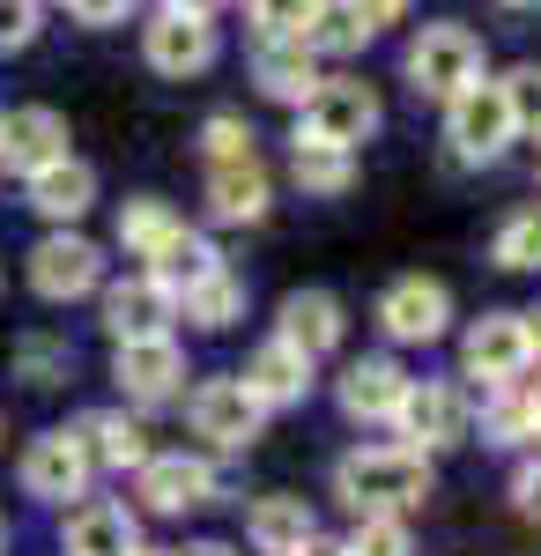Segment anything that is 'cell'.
Here are the masks:
<instances>
[{"label": "cell", "mask_w": 541, "mask_h": 556, "mask_svg": "<svg viewBox=\"0 0 541 556\" xmlns=\"http://www.w3.org/2000/svg\"><path fill=\"white\" fill-rule=\"evenodd\" d=\"M89 453L75 430H38L30 445H23V490L45 497V505H67V497H89Z\"/></svg>", "instance_id": "obj_10"}, {"label": "cell", "mask_w": 541, "mask_h": 556, "mask_svg": "<svg viewBox=\"0 0 541 556\" xmlns=\"http://www.w3.org/2000/svg\"><path fill=\"white\" fill-rule=\"evenodd\" d=\"M372 38H378V30L364 23V15H349L341 0H327V8L312 15V30H304V45H312L319 60H349V52H364Z\"/></svg>", "instance_id": "obj_30"}, {"label": "cell", "mask_w": 541, "mask_h": 556, "mask_svg": "<svg viewBox=\"0 0 541 556\" xmlns=\"http://www.w3.org/2000/svg\"><path fill=\"white\" fill-rule=\"evenodd\" d=\"M408 371L393 364V356H356L341 379H334V408L349 416V424H393V408L408 401Z\"/></svg>", "instance_id": "obj_13"}, {"label": "cell", "mask_w": 541, "mask_h": 556, "mask_svg": "<svg viewBox=\"0 0 541 556\" xmlns=\"http://www.w3.org/2000/svg\"><path fill=\"white\" fill-rule=\"evenodd\" d=\"M164 8H171V15H201V23H215L230 0H164Z\"/></svg>", "instance_id": "obj_41"}, {"label": "cell", "mask_w": 541, "mask_h": 556, "mask_svg": "<svg viewBox=\"0 0 541 556\" xmlns=\"http://www.w3.org/2000/svg\"><path fill=\"white\" fill-rule=\"evenodd\" d=\"M112 379H119L126 401H141V408H156V401H178L186 393V349L156 334V342H119L112 349Z\"/></svg>", "instance_id": "obj_12"}, {"label": "cell", "mask_w": 541, "mask_h": 556, "mask_svg": "<svg viewBox=\"0 0 541 556\" xmlns=\"http://www.w3.org/2000/svg\"><path fill=\"white\" fill-rule=\"evenodd\" d=\"M312 534H319L312 505H304V497H282V490H275V497H260V505L246 513V542L260 556H297Z\"/></svg>", "instance_id": "obj_23"}, {"label": "cell", "mask_w": 541, "mask_h": 556, "mask_svg": "<svg viewBox=\"0 0 541 556\" xmlns=\"http://www.w3.org/2000/svg\"><path fill=\"white\" fill-rule=\"evenodd\" d=\"M490 260H498L504 275H541V201L504 215L498 238H490Z\"/></svg>", "instance_id": "obj_29"}, {"label": "cell", "mask_w": 541, "mask_h": 556, "mask_svg": "<svg viewBox=\"0 0 541 556\" xmlns=\"http://www.w3.org/2000/svg\"><path fill=\"white\" fill-rule=\"evenodd\" d=\"M38 38V0H0V52H23Z\"/></svg>", "instance_id": "obj_38"}, {"label": "cell", "mask_w": 541, "mask_h": 556, "mask_svg": "<svg viewBox=\"0 0 541 556\" xmlns=\"http://www.w3.org/2000/svg\"><path fill=\"white\" fill-rule=\"evenodd\" d=\"M171 319H178V298L156 275H134V282L104 290V334L112 342H156V334H171Z\"/></svg>", "instance_id": "obj_15"}, {"label": "cell", "mask_w": 541, "mask_h": 556, "mask_svg": "<svg viewBox=\"0 0 541 556\" xmlns=\"http://www.w3.org/2000/svg\"><path fill=\"white\" fill-rule=\"evenodd\" d=\"M378 327H386V342H401V349L445 342V327H453V290H445L438 275H401V282H386V298H378Z\"/></svg>", "instance_id": "obj_7"}, {"label": "cell", "mask_w": 541, "mask_h": 556, "mask_svg": "<svg viewBox=\"0 0 541 556\" xmlns=\"http://www.w3.org/2000/svg\"><path fill=\"white\" fill-rule=\"evenodd\" d=\"M534 186H541V164H534Z\"/></svg>", "instance_id": "obj_49"}, {"label": "cell", "mask_w": 541, "mask_h": 556, "mask_svg": "<svg viewBox=\"0 0 541 556\" xmlns=\"http://www.w3.org/2000/svg\"><path fill=\"white\" fill-rule=\"evenodd\" d=\"M267 208H275V178H267V164L209 172V215L215 223H267Z\"/></svg>", "instance_id": "obj_24"}, {"label": "cell", "mask_w": 541, "mask_h": 556, "mask_svg": "<svg viewBox=\"0 0 541 556\" xmlns=\"http://www.w3.org/2000/svg\"><path fill=\"white\" fill-rule=\"evenodd\" d=\"M527 371H534V356H527L519 312H482V319L460 334V379H475L482 393H490V386H519Z\"/></svg>", "instance_id": "obj_6"}, {"label": "cell", "mask_w": 541, "mask_h": 556, "mask_svg": "<svg viewBox=\"0 0 541 556\" xmlns=\"http://www.w3.org/2000/svg\"><path fill=\"white\" fill-rule=\"evenodd\" d=\"M504 8H541V0H504Z\"/></svg>", "instance_id": "obj_47"}, {"label": "cell", "mask_w": 541, "mask_h": 556, "mask_svg": "<svg viewBox=\"0 0 541 556\" xmlns=\"http://www.w3.org/2000/svg\"><path fill=\"white\" fill-rule=\"evenodd\" d=\"M527 401H534V438H541V379H527Z\"/></svg>", "instance_id": "obj_45"}, {"label": "cell", "mask_w": 541, "mask_h": 556, "mask_svg": "<svg viewBox=\"0 0 541 556\" xmlns=\"http://www.w3.org/2000/svg\"><path fill=\"white\" fill-rule=\"evenodd\" d=\"M349 334V319H341V298L334 290H290L282 312H275V342H290L304 364H327L334 349Z\"/></svg>", "instance_id": "obj_14"}, {"label": "cell", "mask_w": 541, "mask_h": 556, "mask_svg": "<svg viewBox=\"0 0 541 556\" xmlns=\"http://www.w3.org/2000/svg\"><path fill=\"white\" fill-rule=\"evenodd\" d=\"M297 556H349V549H341V542H327V534H312V542H304Z\"/></svg>", "instance_id": "obj_43"}, {"label": "cell", "mask_w": 541, "mask_h": 556, "mask_svg": "<svg viewBox=\"0 0 541 556\" xmlns=\"http://www.w3.org/2000/svg\"><path fill=\"white\" fill-rule=\"evenodd\" d=\"M341 8H349V15H364L372 30H393V23H408V8H416V0H341Z\"/></svg>", "instance_id": "obj_39"}, {"label": "cell", "mask_w": 541, "mask_h": 556, "mask_svg": "<svg viewBox=\"0 0 541 556\" xmlns=\"http://www.w3.org/2000/svg\"><path fill=\"white\" fill-rule=\"evenodd\" d=\"M401 75L416 97H460L467 83H482V38L467 30V23H423L416 38H408V60H401Z\"/></svg>", "instance_id": "obj_3"}, {"label": "cell", "mask_w": 541, "mask_h": 556, "mask_svg": "<svg viewBox=\"0 0 541 556\" xmlns=\"http://www.w3.org/2000/svg\"><path fill=\"white\" fill-rule=\"evenodd\" d=\"M186 424H193V438H209L215 453H246L260 438V424H267V408L238 379H201L193 401H186Z\"/></svg>", "instance_id": "obj_8"}, {"label": "cell", "mask_w": 541, "mask_h": 556, "mask_svg": "<svg viewBox=\"0 0 541 556\" xmlns=\"http://www.w3.org/2000/svg\"><path fill=\"white\" fill-rule=\"evenodd\" d=\"M475 430H482V445H534V401H527V379L519 386H490Z\"/></svg>", "instance_id": "obj_27"}, {"label": "cell", "mask_w": 541, "mask_h": 556, "mask_svg": "<svg viewBox=\"0 0 541 556\" xmlns=\"http://www.w3.org/2000/svg\"><path fill=\"white\" fill-rule=\"evenodd\" d=\"M178 312H186L201 334H223V327H238V319H246V282L223 267V275H209V282H193V290L178 298Z\"/></svg>", "instance_id": "obj_28"}, {"label": "cell", "mask_w": 541, "mask_h": 556, "mask_svg": "<svg viewBox=\"0 0 541 556\" xmlns=\"http://www.w3.org/2000/svg\"><path fill=\"white\" fill-rule=\"evenodd\" d=\"M141 60L156 67V75H171V83H186V75H201V67H215V23H201V15H156L149 30H141Z\"/></svg>", "instance_id": "obj_16"}, {"label": "cell", "mask_w": 541, "mask_h": 556, "mask_svg": "<svg viewBox=\"0 0 541 556\" xmlns=\"http://www.w3.org/2000/svg\"><path fill=\"white\" fill-rule=\"evenodd\" d=\"M319 8H327V0H246V15H252L260 38H297V45H304V30H312Z\"/></svg>", "instance_id": "obj_34"}, {"label": "cell", "mask_w": 541, "mask_h": 556, "mask_svg": "<svg viewBox=\"0 0 541 556\" xmlns=\"http://www.w3.org/2000/svg\"><path fill=\"white\" fill-rule=\"evenodd\" d=\"M312 371H319V364H304L290 342H275V334H267V342L246 356L238 386H246L252 401H260V408L275 416V408H304V393H312Z\"/></svg>", "instance_id": "obj_17"}, {"label": "cell", "mask_w": 541, "mask_h": 556, "mask_svg": "<svg viewBox=\"0 0 541 556\" xmlns=\"http://www.w3.org/2000/svg\"><path fill=\"white\" fill-rule=\"evenodd\" d=\"M126 8H134V0H67V15H75V23H89V30L126 23Z\"/></svg>", "instance_id": "obj_40"}, {"label": "cell", "mask_w": 541, "mask_h": 556, "mask_svg": "<svg viewBox=\"0 0 541 556\" xmlns=\"http://www.w3.org/2000/svg\"><path fill=\"white\" fill-rule=\"evenodd\" d=\"M252 83H260V97H275V104H304L312 89H319V52L297 38H260V52H252Z\"/></svg>", "instance_id": "obj_20"}, {"label": "cell", "mask_w": 541, "mask_h": 556, "mask_svg": "<svg viewBox=\"0 0 541 556\" xmlns=\"http://www.w3.org/2000/svg\"><path fill=\"white\" fill-rule=\"evenodd\" d=\"M393 430H401V445H408V453H445V445H467L475 408H467V393H460V386L416 379V386H408V401L393 408Z\"/></svg>", "instance_id": "obj_5"}, {"label": "cell", "mask_w": 541, "mask_h": 556, "mask_svg": "<svg viewBox=\"0 0 541 556\" xmlns=\"http://www.w3.org/2000/svg\"><path fill=\"white\" fill-rule=\"evenodd\" d=\"M512 141H519V134H512L504 89L490 83V75L467 83L460 97H445V149H453V164H498Z\"/></svg>", "instance_id": "obj_4"}, {"label": "cell", "mask_w": 541, "mask_h": 556, "mask_svg": "<svg viewBox=\"0 0 541 556\" xmlns=\"http://www.w3.org/2000/svg\"><path fill=\"white\" fill-rule=\"evenodd\" d=\"M334 497L356 519H408L430 497V453H408V445H356L334 460Z\"/></svg>", "instance_id": "obj_1"}, {"label": "cell", "mask_w": 541, "mask_h": 556, "mask_svg": "<svg viewBox=\"0 0 541 556\" xmlns=\"http://www.w3.org/2000/svg\"><path fill=\"white\" fill-rule=\"evenodd\" d=\"M0 549H8V519H0Z\"/></svg>", "instance_id": "obj_48"}, {"label": "cell", "mask_w": 541, "mask_h": 556, "mask_svg": "<svg viewBox=\"0 0 541 556\" xmlns=\"http://www.w3.org/2000/svg\"><path fill=\"white\" fill-rule=\"evenodd\" d=\"M178 230H186V223H178V208H171V201H156V193H134V201L119 208V245L134 260H156Z\"/></svg>", "instance_id": "obj_26"}, {"label": "cell", "mask_w": 541, "mask_h": 556, "mask_svg": "<svg viewBox=\"0 0 541 556\" xmlns=\"http://www.w3.org/2000/svg\"><path fill=\"white\" fill-rule=\"evenodd\" d=\"M341 549L349 556H416V534H408V519L372 513V519H356V534H349Z\"/></svg>", "instance_id": "obj_36"}, {"label": "cell", "mask_w": 541, "mask_h": 556, "mask_svg": "<svg viewBox=\"0 0 541 556\" xmlns=\"http://www.w3.org/2000/svg\"><path fill=\"white\" fill-rule=\"evenodd\" d=\"M178 556H230L223 542H193V549H178Z\"/></svg>", "instance_id": "obj_44"}, {"label": "cell", "mask_w": 541, "mask_h": 556, "mask_svg": "<svg viewBox=\"0 0 541 556\" xmlns=\"http://www.w3.org/2000/svg\"><path fill=\"white\" fill-rule=\"evenodd\" d=\"M134 549H141V527H134L126 505H112V497H83L75 505V519H67V556H134Z\"/></svg>", "instance_id": "obj_22"}, {"label": "cell", "mask_w": 541, "mask_h": 556, "mask_svg": "<svg viewBox=\"0 0 541 556\" xmlns=\"http://www.w3.org/2000/svg\"><path fill=\"white\" fill-rule=\"evenodd\" d=\"M60 156H67V119H60V112H45V104L8 112V127H0V164L15 178H38L45 164H60Z\"/></svg>", "instance_id": "obj_18"}, {"label": "cell", "mask_w": 541, "mask_h": 556, "mask_svg": "<svg viewBox=\"0 0 541 556\" xmlns=\"http://www.w3.org/2000/svg\"><path fill=\"white\" fill-rule=\"evenodd\" d=\"M15 371H23L30 386H60L67 371H75V349L60 342V334H30V342L15 349Z\"/></svg>", "instance_id": "obj_35"}, {"label": "cell", "mask_w": 541, "mask_h": 556, "mask_svg": "<svg viewBox=\"0 0 541 556\" xmlns=\"http://www.w3.org/2000/svg\"><path fill=\"white\" fill-rule=\"evenodd\" d=\"M134 556H178V549H134Z\"/></svg>", "instance_id": "obj_46"}, {"label": "cell", "mask_w": 541, "mask_h": 556, "mask_svg": "<svg viewBox=\"0 0 541 556\" xmlns=\"http://www.w3.org/2000/svg\"><path fill=\"white\" fill-rule=\"evenodd\" d=\"M149 275L164 282L171 298H186L193 282H209V275H223V253H215V238H201V230H178L164 253L149 260Z\"/></svg>", "instance_id": "obj_25"}, {"label": "cell", "mask_w": 541, "mask_h": 556, "mask_svg": "<svg viewBox=\"0 0 541 556\" xmlns=\"http://www.w3.org/2000/svg\"><path fill=\"white\" fill-rule=\"evenodd\" d=\"M134 482H141V505H149V513H201V505L223 497V475H215V460H201V453H156Z\"/></svg>", "instance_id": "obj_11"}, {"label": "cell", "mask_w": 541, "mask_h": 556, "mask_svg": "<svg viewBox=\"0 0 541 556\" xmlns=\"http://www.w3.org/2000/svg\"><path fill=\"white\" fill-rule=\"evenodd\" d=\"M75 438H83L89 468H112V475H141L149 460H156L149 430L134 424L126 408H97V416H83V424H75Z\"/></svg>", "instance_id": "obj_19"}, {"label": "cell", "mask_w": 541, "mask_h": 556, "mask_svg": "<svg viewBox=\"0 0 541 556\" xmlns=\"http://www.w3.org/2000/svg\"><path fill=\"white\" fill-rule=\"evenodd\" d=\"M290 178L304 186V193L334 201V193L356 186V156H349V149H290Z\"/></svg>", "instance_id": "obj_31"}, {"label": "cell", "mask_w": 541, "mask_h": 556, "mask_svg": "<svg viewBox=\"0 0 541 556\" xmlns=\"http://www.w3.org/2000/svg\"><path fill=\"white\" fill-rule=\"evenodd\" d=\"M498 89H504V112H512V134H519V141H541V67L527 60V67H512Z\"/></svg>", "instance_id": "obj_33"}, {"label": "cell", "mask_w": 541, "mask_h": 556, "mask_svg": "<svg viewBox=\"0 0 541 556\" xmlns=\"http://www.w3.org/2000/svg\"><path fill=\"white\" fill-rule=\"evenodd\" d=\"M512 513L541 519V438L527 445V460H519V475H512Z\"/></svg>", "instance_id": "obj_37"}, {"label": "cell", "mask_w": 541, "mask_h": 556, "mask_svg": "<svg viewBox=\"0 0 541 556\" xmlns=\"http://www.w3.org/2000/svg\"><path fill=\"white\" fill-rule=\"evenodd\" d=\"M378 127H386V104H378L372 83H356V75H319V89L297 104L290 149H349V156H356Z\"/></svg>", "instance_id": "obj_2"}, {"label": "cell", "mask_w": 541, "mask_h": 556, "mask_svg": "<svg viewBox=\"0 0 541 556\" xmlns=\"http://www.w3.org/2000/svg\"><path fill=\"white\" fill-rule=\"evenodd\" d=\"M0 127H8V112H0Z\"/></svg>", "instance_id": "obj_50"}, {"label": "cell", "mask_w": 541, "mask_h": 556, "mask_svg": "<svg viewBox=\"0 0 541 556\" xmlns=\"http://www.w3.org/2000/svg\"><path fill=\"white\" fill-rule=\"evenodd\" d=\"M260 134H252V119H238V112H215V119H201V156H209V172H230V164H260V149H252Z\"/></svg>", "instance_id": "obj_32"}, {"label": "cell", "mask_w": 541, "mask_h": 556, "mask_svg": "<svg viewBox=\"0 0 541 556\" xmlns=\"http://www.w3.org/2000/svg\"><path fill=\"white\" fill-rule=\"evenodd\" d=\"M30 186V208L45 215V223H83L89 208H97V172H89L83 156H60V164H45L38 178H23Z\"/></svg>", "instance_id": "obj_21"}, {"label": "cell", "mask_w": 541, "mask_h": 556, "mask_svg": "<svg viewBox=\"0 0 541 556\" xmlns=\"http://www.w3.org/2000/svg\"><path fill=\"white\" fill-rule=\"evenodd\" d=\"M97 282H104V253L89 245L83 230H52V238L30 245V290H38L45 304H75V298H89Z\"/></svg>", "instance_id": "obj_9"}, {"label": "cell", "mask_w": 541, "mask_h": 556, "mask_svg": "<svg viewBox=\"0 0 541 556\" xmlns=\"http://www.w3.org/2000/svg\"><path fill=\"white\" fill-rule=\"evenodd\" d=\"M519 327H527V356L541 364V304H534V312H519Z\"/></svg>", "instance_id": "obj_42"}]
</instances>
